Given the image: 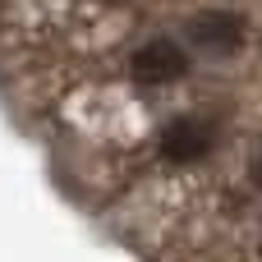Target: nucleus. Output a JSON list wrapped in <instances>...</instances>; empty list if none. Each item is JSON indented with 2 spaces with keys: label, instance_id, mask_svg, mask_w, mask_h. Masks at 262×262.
Masks as SVG:
<instances>
[{
  "label": "nucleus",
  "instance_id": "f257e3e1",
  "mask_svg": "<svg viewBox=\"0 0 262 262\" xmlns=\"http://www.w3.org/2000/svg\"><path fill=\"white\" fill-rule=\"evenodd\" d=\"M129 74L134 83H147V88H166V83H180L189 74V51L170 37H152L147 46L134 51L129 60Z\"/></svg>",
  "mask_w": 262,
  "mask_h": 262
},
{
  "label": "nucleus",
  "instance_id": "f03ea898",
  "mask_svg": "<svg viewBox=\"0 0 262 262\" xmlns=\"http://www.w3.org/2000/svg\"><path fill=\"white\" fill-rule=\"evenodd\" d=\"M212 143H216L212 124H207V120H193V115L170 120V124L161 129V157H166V161H180V166L203 161V157L212 152Z\"/></svg>",
  "mask_w": 262,
  "mask_h": 262
},
{
  "label": "nucleus",
  "instance_id": "7ed1b4c3",
  "mask_svg": "<svg viewBox=\"0 0 262 262\" xmlns=\"http://www.w3.org/2000/svg\"><path fill=\"white\" fill-rule=\"evenodd\" d=\"M189 37L193 46L203 51H216V55H230L244 46V18L235 9H203L193 23H189Z\"/></svg>",
  "mask_w": 262,
  "mask_h": 262
},
{
  "label": "nucleus",
  "instance_id": "20e7f679",
  "mask_svg": "<svg viewBox=\"0 0 262 262\" xmlns=\"http://www.w3.org/2000/svg\"><path fill=\"white\" fill-rule=\"evenodd\" d=\"M253 180H258V184H262V157H258V161H253Z\"/></svg>",
  "mask_w": 262,
  "mask_h": 262
}]
</instances>
